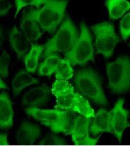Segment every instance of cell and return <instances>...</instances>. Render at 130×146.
Returning <instances> with one entry per match:
<instances>
[{
    "label": "cell",
    "instance_id": "20",
    "mask_svg": "<svg viewBox=\"0 0 130 146\" xmlns=\"http://www.w3.org/2000/svg\"><path fill=\"white\" fill-rule=\"evenodd\" d=\"M60 56L57 54L49 55L45 58L38 69V73L42 76H50L56 73L60 60Z\"/></svg>",
    "mask_w": 130,
    "mask_h": 146
},
{
    "label": "cell",
    "instance_id": "7",
    "mask_svg": "<svg viewBox=\"0 0 130 146\" xmlns=\"http://www.w3.org/2000/svg\"><path fill=\"white\" fill-rule=\"evenodd\" d=\"M109 87L117 94L130 90V58L126 56H119L115 62L106 65Z\"/></svg>",
    "mask_w": 130,
    "mask_h": 146
},
{
    "label": "cell",
    "instance_id": "6",
    "mask_svg": "<svg viewBox=\"0 0 130 146\" xmlns=\"http://www.w3.org/2000/svg\"><path fill=\"white\" fill-rule=\"evenodd\" d=\"M78 40L68 52L64 53L65 58L73 66H84L88 62L95 61L93 38L84 20L81 22Z\"/></svg>",
    "mask_w": 130,
    "mask_h": 146
},
{
    "label": "cell",
    "instance_id": "13",
    "mask_svg": "<svg viewBox=\"0 0 130 146\" xmlns=\"http://www.w3.org/2000/svg\"><path fill=\"white\" fill-rule=\"evenodd\" d=\"M112 116V110L110 111L103 109L98 110L90 125V133L95 136L104 132L113 135L111 125Z\"/></svg>",
    "mask_w": 130,
    "mask_h": 146
},
{
    "label": "cell",
    "instance_id": "19",
    "mask_svg": "<svg viewBox=\"0 0 130 146\" xmlns=\"http://www.w3.org/2000/svg\"><path fill=\"white\" fill-rule=\"evenodd\" d=\"M105 5L111 19H119L130 9V3L127 0H105Z\"/></svg>",
    "mask_w": 130,
    "mask_h": 146
},
{
    "label": "cell",
    "instance_id": "28",
    "mask_svg": "<svg viewBox=\"0 0 130 146\" xmlns=\"http://www.w3.org/2000/svg\"><path fill=\"white\" fill-rule=\"evenodd\" d=\"M0 87L1 89H8L9 87L7 86V83L3 81V79L1 78V82H0Z\"/></svg>",
    "mask_w": 130,
    "mask_h": 146
},
{
    "label": "cell",
    "instance_id": "17",
    "mask_svg": "<svg viewBox=\"0 0 130 146\" xmlns=\"http://www.w3.org/2000/svg\"><path fill=\"white\" fill-rule=\"evenodd\" d=\"M44 45L32 43L30 51L23 58L27 71L34 73L38 66V60L44 53Z\"/></svg>",
    "mask_w": 130,
    "mask_h": 146
},
{
    "label": "cell",
    "instance_id": "29",
    "mask_svg": "<svg viewBox=\"0 0 130 146\" xmlns=\"http://www.w3.org/2000/svg\"><path fill=\"white\" fill-rule=\"evenodd\" d=\"M128 126H130V124L129 125H128Z\"/></svg>",
    "mask_w": 130,
    "mask_h": 146
},
{
    "label": "cell",
    "instance_id": "23",
    "mask_svg": "<svg viewBox=\"0 0 130 146\" xmlns=\"http://www.w3.org/2000/svg\"><path fill=\"white\" fill-rule=\"evenodd\" d=\"M11 57L7 50L4 49L0 58V74L1 78L7 79L9 75V66L10 64Z\"/></svg>",
    "mask_w": 130,
    "mask_h": 146
},
{
    "label": "cell",
    "instance_id": "18",
    "mask_svg": "<svg viewBox=\"0 0 130 146\" xmlns=\"http://www.w3.org/2000/svg\"><path fill=\"white\" fill-rule=\"evenodd\" d=\"M39 82L38 79L35 78L29 72L22 71L15 75L12 82V88L15 95H17L27 87Z\"/></svg>",
    "mask_w": 130,
    "mask_h": 146
},
{
    "label": "cell",
    "instance_id": "21",
    "mask_svg": "<svg viewBox=\"0 0 130 146\" xmlns=\"http://www.w3.org/2000/svg\"><path fill=\"white\" fill-rule=\"evenodd\" d=\"M55 73L56 79L61 80H68L74 76L72 65L66 58L60 60Z\"/></svg>",
    "mask_w": 130,
    "mask_h": 146
},
{
    "label": "cell",
    "instance_id": "4",
    "mask_svg": "<svg viewBox=\"0 0 130 146\" xmlns=\"http://www.w3.org/2000/svg\"><path fill=\"white\" fill-rule=\"evenodd\" d=\"M79 36L75 24L69 15H67L57 33L44 44V56L46 58L51 54L68 52L75 44Z\"/></svg>",
    "mask_w": 130,
    "mask_h": 146
},
{
    "label": "cell",
    "instance_id": "2",
    "mask_svg": "<svg viewBox=\"0 0 130 146\" xmlns=\"http://www.w3.org/2000/svg\"><path fill=\"white\" fill-rule=\"evenodd\" d=\"M25 111L27 115L49 128L56 134L70 135L77 117L73 111L61 109H40L37 107H27Z\"/></svg>",
    "mask_w": 130,
    "mask_h": 146
},
{
    "label": "cell",
    "instance_id": "14",
    "mask_svg": "<svg viewBox=\"0 0 130 146\" xmlns=\"http://www.w3.org/2000/svg\"><path fill=\"white\" fill-rule=\"evenodd\" d=\"M41 130L36 125L25 121L21 124L16 133L17 142L22 145H32L41 135Z\"/></svg>",
    "mask_w": 130,
    "mask_h": 146
},
{
    "label": "cell",
    "instance_id": "25",
    "mask_svg": "<svg viewBox=\"0 0 130 146\" xmlns=\"http://www.w3.org/2000/svg\"><path fill=\"white\" fill-rule=\"evenodd\" d=\"M65 143V140L58 136L50 135L44 138L41 140L40 144L42 145H60L64 144Z\"/></svg>",
    "mask_w": 130,
    "mask_h": 146
},
{
    "label": "cell",
    "instance_id": "12",
    "mask_svg": "<svg viewBox=\"0 0 130 146\" xmlns=\"http://www.w3.org/2000/svg\"><path fill=\"white\" fill-rule=\"evenodd\" d=\"M9 42L18 59L24 58L30 51L32 43L23 32L14 26L9 35Z\"/></svg>",
    "mask_w": 130,
    "mask_h": 146
},
{
    "label": "cell",
    "instance_id": "8",
    "mask_svg": "<svg viewBox=\"0 0 130 146\" xmlns=\"http://www.w3.org/2000/svg\"><path fill=\"white\" fill-rule=\"evenodd\" d=\"M95 36V45L98 53L105 58L112 56L118 42L115 27L109 22H103L90 27Z\"/></svg>",
    "mask_w": 130,
    "mask_h": 146
},
{
    "label": "cell",
    "instance_id": "15",
    "mask_svg": "<svg viewBox=\"0 0 130 146\" xmlns=\"http://www.w3.org/2000/svg\"><path fill=\"white\" fill-rule=\"evenodd\" d=\"M14 111L12 103L7 93L2 92L0 95V127L7 129L13 125Z\"/></svg>",
    "mask_w": 130,
    "mask_h": 146
},
{
    "label": "cell",
    "instance_id": "3",
    "mask_svg": "<svg viewBox=\"0 0 130 146\" xmlns=\"http://www.w3.org/2000/svg\"><path fill=\"white\" fill-rule=\"evenodd\" d=\"M69 0H48L43 7L32 9L25 15L36 21L44 32L55 33L64 21Z\"/></svg>",
    "mask_w": 130,
    "mask_h": 146
},
{
    "label": "cell",
    "instance_id": "27",
    "mask_svg": "<svg viewBox=\"0 0 130 146\" xmlns=\"http://www.w3.org/2000/svg\"><path fill=\"white\" fill-rule=\"evenodd\" d=\"M7 135L6 133H1L0 134V145H6L9 144Z\"/></svg>",
    "mask_w": 130,
    "mask_h": 146
},
{
    "label": "cell",
    "instance_id": "24",
    "mask_svg": "<svg viewBox=\"0 0 130 146\" xmlns=\"http://www.w3.org/2000/svg\"><path fill=\"white\" fill-rule=\"evenodd\" d=\"M120 31L122 38L125 40L130 36V12L120 21Z\"/></svg>",
    "mask_w": 130,
    "mask_h": 146
},
{
    "label": "cell",
    "instance_id": "11",
    "mask_svg": "<svg viewBox=\"0 0 130 146\" xmlns=\"http://www.w3.org/2000/svg\"><path fill=\"white\" fill-rule=\"evenodd\" d=\"M50 91L44 86L35 87L30 89L23 95L22 105L27 107L43 106L48 102Z\"/></svg>",
    "mask_w": 130,
    "mask_h": 146
},
{
    "label": "cell",
    "instance_id": "9",
    "mask_svg": "<svg viewBox=\"0 0 130 146\" xmlns=\"http://www.w3.org/2000/svg\"><path fill=\"white\" fill-rule=\"evenodd\" d=\"M92 118L80 115L77 116L70 133L72 141L75 144L93 145L98 143L100 137L94 138L89 136V128L92 123Z\"/></svg>",
    "mask_w": 130,
    "mask_h": 146
},
{
    "label": "cell",
    "instance_id": "1",
    "mask_svg": "<svg viewBox=\"0 0 130 146\" xmlns=\"http://www.w3.org/2000/svg\"><path fill=\"white\" fill-rule=\"evenodd\" d=\"M51 91L56 98L58 109L73 111L87 117L93 118L95 116V111L88 100L68 80H56Z\"/></svg>",
    "mask_w": 130,
    "mask_h": 146
},
{
    "label": "cell",
    "instance_id": "26",
    "mask_svg": "<svg viewBox=\"0 0 130 146\" xmlns=\"http://www.w3.org/2000/svg\"><path fill=\"white\" fill-rule=\"evenodd\" d=\"M0 15L2 17L9 13L12 7L9 0H0Z\"/></svg>",
    "mask_w": 130,
    "mask_h": 146
},
{
    "label": "cell",
    "instance_id": "22",
    "mask_svg": "<svg viewBox=\"0 0 130 146\" xmlns=\"http://www.w3.org/2000/svg\"><path fill=\"white\" fill-rule=\"evenodd\" d=\"M48 1V0H15L16 10L14 15V19L23 7L27 6H34L38 9L41 7L42 5H45Z\"/></svg>",
    "mask_w": 130,
    "mask_h": 146
},
{
    "label": "cell",
    "instance_id": "16",
    "mask_svg": "<svg viewBox=\"0 0 130 146\" xmlns=\"http://www.w3.org/2000/svg\"><path fill=\"white\" fill-rule=\"evenodd\" d=\"M20 27L21 30L31 42H37L44 33L36 21L25 15L22 17Z\"/></svg>",
    "mask_w": 130,
    "mask_h": 146
},
{
    "label": "cell",
    "instance_id": "10",
    "mask_svg": "<svg viewBox=\"0 0 130 146\" xmlns=\"http://www.w3.org/2000/svg\"><path fill=\"white\" fill-rule=\"evenodd\" d=\"M124 103L123 98L119 99L112 110L111 127L113 135L120 142L121 141L124 131L127 127L129 116L128 111L124 108Z\"/></svg>",
    "mask_w": 130,
    "mask_h": 146
},
{
    "label": "cell",
    "instance_id": "5",
    "mask_svg": "<svg viewBox=\"0 0 130 146\" xmlns=\"http://www.w3.org/2000/svg\"><path fill=\"white\" fill-rule=\"evenodd\" d=\"M73 82L84 96L98 104H107L100 77L92 68H85L78 71L74 76Z\"/></svg>",
    "mask_w": 130,
    "mask_h": 146
}]
</instances>
